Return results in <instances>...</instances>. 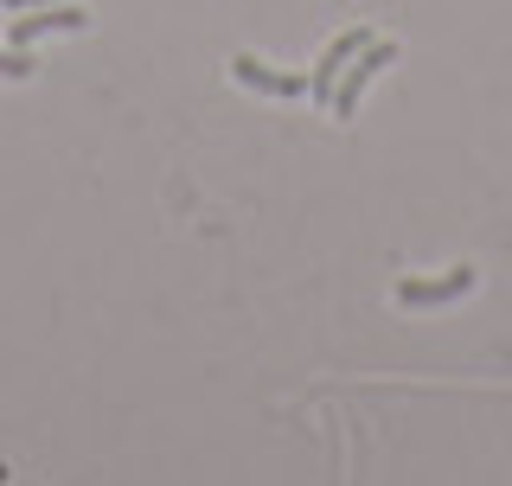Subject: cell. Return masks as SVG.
<instances>
[{
	"label": "cell",
	"instance_id": "obj_1",
	"mask_svg": "<svg viewBox=\"0 0 512 486\" xmlns=\"http://www.w3.org/2000/svg\"><path fill=\"white\" fill-rule=\"evenodd\" d=\"M384 64H397V45H391V39H372V45H365V52L340 71V84H333V103H327L333 116H359V96L372 90V77L384 71Z\"/></svg>",
	"mask_w": 512,
	"mask_h": 486
},
{
	"label": "cell",
	"instance_id": "obj_2",
	"mask_svg": "<svg viewBox=\"0 0 512 486\" xmlns=\"http://www.w3.org/2000/svg\"><path fill=\"white\" fill-rule=\"evenodd\" d=\"M365 45H372V26H346L340 39H333L327 52H320L314 77H308V96H320V103H333V84H340V71H346V64L365 52Z\"/></svg>",
	"mask_w": 512,
	"mask_h": 486
},
{
	"label": "cell",
	"instance_id": "obj_3",
	"mask_svg": "<svg viewBox=\"0 0 512 486\" xmlns=\"http://www.w3.org/2000/svg\"><path fill=\"white\" fill-rule=\"evenodd\" d=\"M474 288V269L461 263V269H448V275H429V282H397V307H448V301H461Z\"/></svg>",
	"mask_w": 512,
	"mask_h": 486
},
{
	"label": "cell",
	"instance_id": "obj_4",
	"mask_svg": "<svg viewBox=\"0 0 512 486\" xmlns=\"http://www.w3.org/2000/svg\"><path fill=\"white\" fill-rule=\"evenodd\" d=\"M7 20H13V13H7ZM84 26H90V13H77L71 0H58V7H32V13H20V20H13V45L26 52L32 39H45V32H84Z\"/></svg>",
	"mask_w": 512,
	"mask_h": 486
},
{
	"label": "cell",
	"instance_id": "obj_5",
	"mask_svg": "<svg viewBox=\"0 0 512 486\" xmlns=\"http://www.w3.org/2000/svg\"><path fill=\"white\" fill-rule=\"evenodd\" d=\"M231 71H237V84H250V90H263V96H308V77H295V71H269L263 58H237Z\"/></svg>",
	"mask_w": 512,
	"mask_h": 486
},
{
	"label": "cell",
	"instance_id": "obj_6",
	"mask_svg": "<svg viewBox=\"0 0 512 486\" xmlns=\"http://www.w3.org/2000/svg\"><path fill=\"white\" fill-rule=\"evenodd\" d=\"M0 77H13V84H20V77H32V58L20 52V45H13V52L0 45Z\"/></svg>",
	"mask_w": 512,
	"mask_h": 486
},
{
	"label": "cell",
	"instance_id": "obj_7",
	"mask_svg": "<svg viewBox=\"0 0 512 486\" xmlns=\"http://www.w3.org/2000/svg\"><path fill=\"white\" fill-rule=\"evenodd\" d=\"M7 13H32V7H58V0H0Z\"/></svg>",
	"mask_w": 512,
	"mask_h": 486
}]
</instances>
